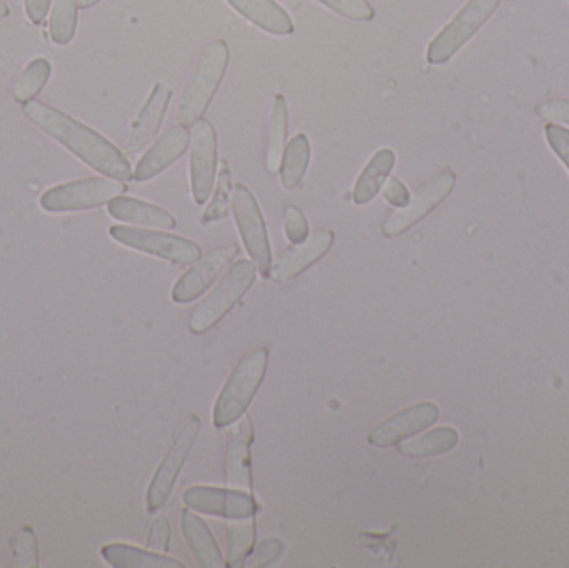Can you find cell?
<instances>
[{
  "label": "cell",
  "instance_id": "6da1fadb",
  "mask_svg": "<svg viewBox=\"0 0 569 568\" xmlns=\"http://www.w3.org/2000/svg\"><path fill=\"white\" fill-rule=\"evenodd\" d=\"M23 112L47 136L52 137L97 172L116 180L133 179L132 167L126 153L86 123L39 100L27 102Z\"/></svg>",
  "mask_w": 569,
  "mask_h": 568
},
{
  "label": "cell",
  "instance_id": "7a4b0ae2",
  "mask_svg": "<svg viewBox=\"0 0 569 568\" xmlns=\"http://www.w3.org/2000/svg\"><path fill=\"white\" fill-rule=\"evenodd\" d=\"M267 367H269L267 347L253 350L237 363L213 406V426L217 429L233 426L247 412L266 379Z\"/></svg>",
  "mask_w": 569,
  "mask_h": 568
},
{
  "label": "cell",
  "instance_id": "3957f363",
  "mask_svg": "<svg viewBox=\"0 0 569 568\" xmlns=\"http://www.w3.org/2000/svg\"><path fill=\"white\" fill-rule=\"evenodd\" d=\"M229 59L226 40H216L203 50L180 100L179 122L183 127H192L202 119L222 83Z\"/></svg>",
  "mask_w": 569,
  "mask_h": 568
},
{
  "label": "cell",
  "instance_id": "277c9868",
  "mask_svg": "<svg viewBox=\"0 0 569 568\" xmlns=\"http://www.w3.org/2000/svg\"><path fill=\"white\" fill-rule=\"evenodd\" d=\"M257 272L259 269L252 260L242 259L233 263L232 269L220 280L219 286L197 307L190 319V330L193 333H206L207 330L216 327L252 289Z\"/></svg>",
  "mask_w": 569,
  "mask_h": 568
},
{
  "label": "cell",
  "instance_id": "5b68a950",
  "mask_svg": "<svg viewBox=\"0 0 569 568\" xmlns=\"http://www.w3.org/2000/svg\"><path fill=\"white\" fill-rule=\"evenodd\" d=\"M501 0H468L450 23L431 40L427 60L431 66L448 62L497 12Z\"/></svg>",
  "mask_w": 569,
  "mask_h": 568
},
{
  "label": "cell",
  "instance_id": "8992f818",
  "mask_svg": "<svg viewBox=\"0 0 569 568\" xmlns=\"http://www.w3.org/2000/svg\"><path fill=\"white\" fill-rule=\"evenodd\" d=\"M199 434L200 419L196 413H190L173 436L172 444L150 482L149 492H147V507H149L150 514L162 509L172 496L173 487L182 472V467L186 466V460L189 459L190 450L193 449Z\"/></svg>",
  "mask_w": 569,
  "mask_h": 568
},
{
  "label": "cell",
  "instance_id": "52a82bcc",
  "mask_svg": "<svg viewBox=\"0 0 569 568\" xmlns=\"http://www.w3.org/2000/svg\"><path fill=\"white\" fill-rule=\"evenodd\" d=\"M127 187L116 179L73 180L52 187L40 197V207L47 212H76V210L96 209L122 196Z\"/></svg>",
  "mask_w": 569,
  "mask_h": 568
},
{
  "label": "cell",
  "instance_id": "ba28073f",
  "mask_svg": "<svg viewBox=\"0 0 569 568\" xmlns=\"http://www.w3.org/2000/svg\"><path fill=\"white\" fill-rule=\"evenodd\" d=\"M232 210L247 252L252 257L253 263L262 277L269 279L270 269L273 266L269 232H267L266 220H263L259 202L250 192L249 187L243 183H237L233 187Z\"/></svg>",
  "mask_w": 569,
  "mask_h": 568
},
{
  "label": "cell",
  "instance_id": "9c48e42d",
  "mask_svg": "<svg viewBox=\"0 0 569 568\" xmlns=\"http://www.w3.org/2000/svg\"><path fill=\"white\" fill-rule=\"evenodd\" d=\"M110 236L122 246L140 252L150 253L159 259L169 260L179 266H190L202 257L199 243L186 237L173 233L159 232V230L133 229V227H110Z\"/></svg>",
  "mask_w": 569,
  "mask_h": 568
},
{
  "label": "cell",
  "instance_id": "30bf717a",
  "mask_svg": "<svg viewBox=\"0 0 569 568\" xmlns=\"http://www.w3.org/2000/svg\"><path fill=\"white\" fill-rule=\"evenodd\" d=\"M457 176L451 170H443L431 177L418 187L408 206L401 207L398 212L391 213L383 226L385 237H398L420 222L421 219L433 212L453 190Z\"/></svg>",
  "mask_w": 569,
  "mask_h": 568
},
{
  "label": "cell",
  "instance_id": "8fae6325",
  "mask_svg": "<svg viewBox=\"0 0 569 568\" xmlns=\"http://www.w3.org/2000/svg\"><path fill=\"white\" fill-rule=\"evenodd\" d=\"M217 133L209 120L193 123L190 136V183L199 206L209 200L217 182Z\"/></svg>",
  "mask_w": 569,
  "mask_h": 568
},
{
  "label": "cell",
  "instance_id": "7c38bea8",
  "mask_svg": "<svg viewBox=\"0 0 569 568\" xmlns=\"http://www.w3.org/2000/svg\"><path fill=\"white\" fill-rule=\"evenodd\" d=\"M183 504L190 510L223 517V519H249L259 512L256 497L246 490L219 489V487H190L183 494Z\"/></svg>",
  "mask_w": 569,
  "mask_h": 568
},
{
  "label": "cell",
  "instance_id": "4fadbf2b",
  "mask_svg": "<svg viewBox=\"0 0 569 568\" xmlns=\"http://www.w3.org/2000/svg\"><path fill=\"white\" fill-rule=\"evenodd\" d=\"M440 417V409L437 403L421 402L407 407L400 412L385 419L368 434V444L378 449L398 446L408 437L421 432L433 426Z\"/></svg>",
  "mask_w": 569,
  "mask_h": 568
},
{
  "label": "cell",
  "instance_id": "5bb4252c",
  "mask_svg": "<svg viewBox=\"0 0 569 568\" xmlns=\"http://www.w3.org/2000/svg\"><path fill=\"white\" fill-rule=\"evenodd\" d=\"M239 253V247H219L200 259L192 269L187 270L179 282L173 286L172 300L177 303H190L199 299L209 287L219 279L220 273L232 262L233 257Z\"/></svg>",
  "mask_w": 569,
  "mask_h": 568
},
{
  "label": "cell",
  "instance_id": "9a60e30c",
  "mask_svg": "<svg viewBox=\"0 0 569 568\" xmlns=\"http://www.w3.org/2000/svg\"><path fill=\"white\" fill-rule=\"evenodd\" d=\"M333 240L335 233L330 229H320L308 236L303 242L295 243L276 260L270 269L269 279L277 283L290 282L308 267L317 263L321 257L327 256Z\"/></svg>",
  "mask_w": 569,
  "mask_h": 568
},
{
  "label": "cell",
  "instance_id": "2e32d148",
  "mask_svg": "<svg viewBox=\"0 0 569 568\" xmlns=\"http://www.w3.org/2000/svg\"><path fill=\"white\" fill-rule=\"evenodd\" d=\"M172 89L166 83H156L149 99L140 109L139 116L133 120L132 133L126 143L127 153H137L149 146L166 119L167 110H169L170 100H172Z\"/></svg>",
  "mask_w": 569,
  "mask_h": 568
},
{
  "label": "cell",
  "instance_id": "e0dca14e",
  "mask_svg": "<svg viewBox=\"0 0 569 568\" xmlns=\"http://www.w3.org/2000/svg\"><path fill=\"white\" fill-rule=\"evenodd\" d=\"M190 143V133L187 127L177 126L167 130L163 136L159 137L156 143L147 150L146 156L137 163L133 179L137 182H147L153 177L169 169L176 160L186 153Z\"/></svg>",
  "mask_w": 569,
  "mask_h": 568
},
{
  "label": "cell",
  "instance_id": "ac0fdd59",
  "mask_svg": "<svg viewBox=\"0 0 569 568\" xmlns=\"http://www.w3.org/2000/svg\"><path fill=\"white\" fill-rule=\"evenodd\" d=\"M253 440L249 417L242 420L227 447V480L232 489L252 494V460L250 444Z\"/></svg>",
  "mask_w": 569,
  "mask_h": 568
},
{
  "label": "cell",
  "instance_id": "d6986e66",
  "mask_svg": "<svg viewBox=\"0 0 569 568\" xmlns=\"http://www.w3.org/2000/svg\"><path fill=\"white\" fill-rule=\"evenodd\" d=\"M107 209L113 219L133 223V226L157 227V229H176L177 226L172 213L167 212L162 207L153 206L146 200L133 199V197H116L110 200Z\"/></svg>",
  "mask_w": 569,
  "mask_h": 568
},
{
  "label": "cell",
  "instance_id": "ffe728a7",
  "mask_svg": "<svg viewBox=\"0 0 569 568\" xmlns=\"http://www.w3.org/2000/svg\"><path fill=\"white\" fill-rule=\"evenodd\" d=\"M182 532L190 552L193 554L200 567H226V560H223L219 546H217L216 537L210 532L206 520L200 519L190 509H186L182 512Z\"/></svg>",
  "mask_w": 569,
  "mask_h": 568
},
{
  "label": "cell",
  "instance_id": "44dd1931",
  "mask_svg": "<svg viewBox=\"0 0 569 568\" xmlns=\"http://www.w3.org/2000/svg\"><path fill=\"white\" fill-rule=\"evenodd\" d=\"M240 16L253 26L260 27L272 36H290L295 27L290 16L276 0H227Z\"/></svg>",
  "mask_w": 569,
  "mask_h": 568
},
{
  "label": "cell",
  "instance_id": "7402d4cb",
  "mask_svg": "<svg viewBox=\"0 0 569 568\" xmlns=\"http://www.w3.org/2000/svg\"><path fill=\"white\" fill-rule=\"evenodd\" d=\"M395 163H397V156L391 149L378 150L371 157L355 183L353 202L357 206H365L378 196L390 177L391 170L395 169Z\"/></svg>",
  "mask_w": 569,
  "mask_h": 568
},
{
  "label": "cell",
  "instance_id": "603a6c76",
  "mask_svg": "<svg viewBox=\"0 0 569 568\" xmlns=\"http://www.w3.org/2000/svg\"><path fill=\"white\" fill-rule=\"evenodd\" d=\"M103 559L117 568H182L179 560L152 550L137 549L127 544H110L102 549Z\"/></svg>",
  "mask_w": 569,
  "mask_h": 568
},
{
  "label": "cell",
  "instance_id": "cb8c5ba5",
  "mask_svg": "<svg viewBox=\"0 0 569 568\" xmlns=\"http://www.w3.org/2000/svg\"><path fill=\"white\" fill-rule=\"evenodd\" d=\"M311 159L310 140L305 133H297L284 149L280 166V182L283 189L293 190L300 186Z\"/></svg>",
  "mask_w": 569,
  "mask_h": 568
},
{
  "label": "cell",
  "instance_id": "d4e9b609",
  "mask_svg": "<svg viewBox=\"0 0 569 568\" xmlns=\"http://www.w3.org/2000/svg\"><path fill=\"white\" fill-rule=\"evenodd\" d=\"M458 436L453 427H440L431 430L417 439L408 440L405 444H398V450L408 457H435L441 454L450 452L457 447Z\"/></svg>",
  "mask_w": 569,
  "mask_h": 568
},
{
  "label": "cell",
  "instance_id": "484cf974",
  "mask_svg": "<svg viewBox=\"0 0 569 568\" xmlns=\"http://www.w3.org/2000/svg\"><path fill=\"white\" fill-rule=\"evenodd\" d=\"M227 566L240 567L256 547V520L232 519L227 527Z\"/></svg>",
  "mask_w": 569,
  "mask_h": 568
},
{
  "label": "cell",
  "instance_id": "4316f807",
  "mask_svg": "<svg viewBox=\"0 0 569 568\" xmlns=\"http://www.w3.org/2000/svg\"><path fill=\"white\" fill-rule=\"evenodd\" d=\"M288 133V106L287 99L279 93L276 96L270 116L269 147H267V169L277 172L282 166L284 142Z\"/></svg>",
  "mask_w": 569,
  "mask_h": 568
},
{
  "label": "cell",
  "instance_id": "83f0119b",
  "mask_svg": "<svg viewBox=\"0 0 569 568\" xmlns=\"http://www.w3.org/2000/svg\"><path fill=\"white\" fill-rule=\"evenodd\" d=\"M77 7H79L77 0H53L49 33L57 46H67L76 36Z\"/></svg>",
  "mask_w": 569,
  "mask_h": 568
},
{
  "label": "cell",
  "instance_id": "f1b7e54d",
  "mask_svg": "<svg viewBox=\"0 0 569 568\" xmlns=\"http://www.w3.org/2000/svg\"><path fill=\"white\" fill-rule=\"evenodd\" d=\"M50 73H52V66L43 57L29 62V66L20 73L16 89H13V97H16L17 102H30L49 82Z\"/></svg>",
  "mask_w": 569,
  "mask_h": 568
},
{
  "label": "cell",
  "instance_id": "f546056e",
  "mask_svg": "<svg viewBox=\"0 0 569 568\" xmlns=\"http://www.w3.org/2000/svg\"><path fill=\"white\" fill-rule=\"evenodd\" d=\"M219 180H217L216 193H213L212 202L209 209L203 212L200 222L203 226L209 223L219 222L229 216L230 210V196H232V170H230L227 160H222L219 167Z\"/></svg>",
  "mask_w": 569,
  "mask_h": 568
},
{
  "label": "cell",
  "instance_id": "4dcf8cb0",
  "mask_svg": "<svg viewBox=\"0 0 569 568\" xmlns=\"http://www.w3.org/2000/svg\"><path fill=\"white\" fill-rule=\"evenodd\" d=\"M328 9L350 20H371L375 17L373 7L368 0H318Z\"/></svg>",
  "mask_w": 569,
  "mask_h": 568
},
{
  "label": "cell",
  "instance_id": "1f68e13d",
  "mask_svg": "<svg viewBox=\"0 0 569 568\" xmlns=\"http://www.w3.org/2000/svg\"><path fill=\"white\" fill-rule=\"evenodd\" d=\"M283 229L291 243H301L310 236L307 217L295 206H288L284 210Z\"/></svg>",
  "mask_w": 569,
  "mask_h": 568
},
{
  "label": "cell",
  "instance_id": "d6a6232c",
  "mask_svg": "<svg viewBox=\"0 0 569 568\" xmlns=\"http://www.w3.org/2000/svg\"><path fill=\"white\" fill-rule=\"evenodd\" d=\"M16 556L20 567H39V544L30 527H26L20 534Z\"/></svg>",
  "mask_w": 569,
  "mask_h": 568
},
{
  "label": "cell",
  "instance_id": "836d02e7",
  "mask_svg": "<svg viewBox=\"0 0 569 568\" xmlns=\"http://www.w3.org/2000/svg\"><path fill=\"white\" fill-rule=\"evenodd\" d=\"M283 542L280 539H267L262 544H259L257 549L252 550L249 556V562L247 567H267L270 564L279 560V557L283 554Z\"/></svg>",
  "mask_w": 569,
  "mask_h": 568
},
{
  "label": "cell",
  "instance_id": "e575fe53",
  "mask_svg": "<svg viewBox=\"0 0 569 568\" xmlns=\"http://www.w3.org/2000/svg\"><path fill=\"white\" fill-rule=\"evenodd\" d=\"M545 133H547V140L551 149L569 170V129H565L558 123H548Z\"/></svg>",
  "mask_w": 569,
  "mask_h": 568
},
{
  "label": "cell",
  "instance_id": "d590c367",
  "mask_svg": "<svg viewBox=\"0 0 569 568\" xmlns=\"http://www.w3.org/2000/svg\"><path fill=\"white\" fill-rule=\"evenodd\" d=\"M147 547L153 552H167L170 549V524L169 520L159 517L153 520L149 530Z\"/></svg>",
  "mask_w": 569,
  "mask_h": 568
},
{
  "label": "cell",
  "instance_id": "8d00e7d4",
  "mask_svg": "<svg viewBox=\"0 0 569 568\" xmlns=\"http://www.w3.org/2000/svg\"><path fill=\"white\" fill-rule=\"evenodd\" d=\"M383 197L390 206L398 207V209L408 206L411 199L410 190L398 177H388L383 186Z\"/></svg>",
  "mask_w": 569,
  "mask_h": 568
},
{
  "label": "cell",
  "instance_id": "74e56055",
  "mask_svg": "<svg viewBox=\"0 0 569 568\" xmlns=\"http://www.w3.org/2000/svg\"><path fill=\"white\" fill-rule=\"evenodd\" d=\"M537 112L550 122L569 123V99L548 100L538 106Z\"/></svg>",
  "mask_w": 569,
  "mask_h": 568
},
{
  "label": "cell",
  "instance_id": "f35d334b",
  "mask_svg": "<svg viewBox=\"0 0 569 568\" xmlns=\"http://www.w3.org/2000/svg\"><path fill=\"white\" fill-rule=\"evenodd\" d=\"M50 2L52 0H23L30 22L40 26L46 20L47 13H49Z\"/></svg>",
  "mask_w": 569,
  "mask_h": 568
},
{
  "label": "cell",
  "instance_id": "ab89813d",
  "mask_svg": "<svg viewBox=\"0 0 569 568\" xmlns=\"http://www.w3.org/2000/svg\"><path fill=\"white\" fill-rule=\"evenodd\" d=\"M79 2V7H82V9H89V7L96 6V3H99L100 0H77Z\"/></svg>",
  "mask_w": 569,
  "mask_h": 568
},
{
  "label": "cell",
  "instance_id": "60d3db41",
  "mask_svg": "<svg viewBox=\"0 0 569 568\" xmlns=\"http://www.w3.org/2000/svg\"><path fill=\"white\" fill-rule=\"evenodd\" d=\"M9 16V7L0 0V19H6Z\"/></svg>",
  "mask_w": 569,
  "mask_h": 568
}]
</instances>
